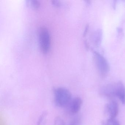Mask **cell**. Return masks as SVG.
Returning <instances> with one entry per match:
<instances>
[{
  "label": "cell",
  "mask_w": 125,
  "mask_h": 125,
  "mask_svg": "<svg viewBox=\"0 0 125 125\" xmlns=\"http://www.w3.org/2000/svg\"><path fill=\"white\" fill-rule=\"evenodd\" d=\"M100 93L102 96L110 99L118 98L125 105V87L120 81L104 85L100 90Z\"/></svg>",
  "instance_id": "6da1fadb"
},
{
  "label": "cell",
  "mask_w": 125,
  "mask_h": 125,
  "mask_svg": "<svg viewBox=\"0 0 125 125\" xmlns=\"http://www.w3.org/2000/svg\"><path fill=\"white\" fill-rule=\"evenodd\" d=\"M54 94L55 103L60 107H64L69 105L72 100L71 93L65 88H55L54 89Z\"/></svg>",
  "instance_id": "7a4b0ae2"
},
{
  "label": "cell",
  "mask_w": 125,
  "mask_h": 125,
  "mask_svg": "<svg viewBox=\"0 0 125 125\" xmlns=\"http://www.w3.org/2000/svg\"><path fill=\"white\" fill-rule=\"evenodd\" d=\"M40 48L44 54H47L50 50L51 44L50 34L46 28L42 27L39 32Z\"/></svg>",
  "instance_id": "3957f363"
},
{
  "label": "cell",
  "mask_w": 125,
  "mask_h": 125,
  "mask_svg": "<svg viewBox=\"0 0 125 125\" xmlns=\"http://www.w3.org/2000/svg\"><path fill=\"white\" fill-rule=\"evenodd\" d=\"M94 58L99 72L102 76L106 75L110 71V66L106 59L101 54L94 51Z\"/></svg>",
  "instance_id": "277c9868"
},
{
  "label": "cell",
  "mask_w": 125,
  "mask_h": 125,
  "mask_svg": "<svg viewBox=\"0 0 125 125\" xmlns=\"http://www.w3.org/2000/svg\"><path fill=\"white\" fill-rule=\"evenodd\" d=\"M119 106L117 102L114 99H111L105 105L104 112L108 118H115L118 115Z\"/></svg>",
  "instance_id": "5b68a950"
},
{
  "label": "cell",
  "mask_w": 125,
  "mask_h": 125,
  "mask_svg": "<svg viewBox=\"0 0 125 125\" xmlns=\"http://www.w3.org/2000/svg\"><path fill=\"white\" fill-rule=\"evenodd\" d=\"M82 104L83 101L80 97L74 98L69 105V112L72 114H76L81 109Z\"/></svg>",
  "instance_id": "8992f818"
},
{
  "label": "cell",
  "mask_w": 125,
  "mask_h": 125,
  "mask_svg": "<svg viewBox=\"0 0 125 125\" xmlns=\"http://www.w3.org/2000/svg\"><path fill=\"white\" fill-rule=\"evenodd\" d=\"M93 35V39L94 43L96 46H98L101 43V39L102 38V32L101 31L99 30H97L94 33Z\"/></svg>",
  "instance_id": "52a82bcc"
},
{
  "label": "cell",
  "mask_w": 125,
  "mask_h": 125,
  "mask_svg": "<svg viewBox=\"0 0 125 125\" xmlns=\"http://www.w3.org/2000/svg\"><path fill=\"white\" fill-rule=\"evenodd\" d=\"M101 125H121L120 122L115 118H108L103 121Z\"/></svg>",
  "instance_id": "ba28073f"
},
{
  "label": "cell",
  "mask_w": 125,
  "mask_h": 125,
  "mask_svg": "<svg viewBox=\"0 0 125 125\" xmlns=\"http://www.w3.org/2000/svg\"><path fill=\"white\" fill-rule=\"evenodd\" d=\"M82 120L81 117L77 116L74 118L70 122L69 125H82Z\"/></svg>",
  "instance_id": "9c48e42d"
},
{
  "label": "cell",
  "mask_w": 125,
  "mask_h": 125,
  "mask_svg": "<svg viewBox=\"0 0 125 125\" xmlns=\"http://www.w3.org/2000/svg\"><path fill=\"white\" fill-rule=\"evenodd\" d=\"M29 4L32 8L34 9H37L39 8L40 6V3L39 0H31L29 1Z\"/></svg>",
  "instance_id": "30bf717a"
},
{
  "label": "cell",
  "mask_w": 125,
  "mask_h": 125,
  "mask_svg": "<svg viewBox=\"0 0 125 125\" xmlns=\"http://www.w3.org/2000/svg\"><path fill=\"white\" fill-rule=\"evenodd\" d=\"M46 116V113H44L42 115L38 122L37 125H43L45 121V118Z\"/></svg>",
  "instance_id": "8fae6325"
},
{
  "label": "cell",
  "mask_w": 125,
  "mask_h": 125,
  "mask_svg": "<svg viewBox=\"0 0 125 125\" xmlns=\"http://www.w3.org/2000/svg\"><path fill=\"white\" fill-rule=\"evenodd\" d=\"M54 125H65V123L62 119L58 117L55 120Z\"/></svg>",
  "instance_id": "7c38bea8"
},
{
  "label": "cell",
  "mask_w": 125,
  "mask_h": 125,
  "mask_svg": "<svg viewBox=\"0 0 125 125\" xmlns=\"http://www.w3.org/2000/svg\"><path fill=\"white\" fill-rule=\"evenodd\" d=\"M52 5L56 7H59L61 5L60 2L58 0H52Z\"/></svg>",
  "instance_id": "4fadbf2b"
}]
</instances>
